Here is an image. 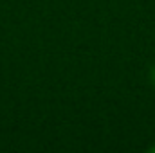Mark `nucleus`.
Wrapping results in <instances>:
<instances>
[{
	"instance_id": "1",
	"label": "nucleus",
	"mask_w": 155,
	"mask_h": 153,
	"mask_svg": "<svg viewBox=\"0 0 155 153\" xmlns=\"http://www.w3.org/2000/svg\"><path fill=\"white\" fill-rule=\"evenodd\" d=\"M150 81H152V85L155 86V65L150 69Z\"/></svg>"
},
{
	"instance_id": "2",
	"label": "nucleus",
	"mask_w": 155,
	"mask_h": 153,
	"mask_svg": "<svg viewBox=\"0 0 155 153\" xmlns=\"http://www.w3.org/2000/svg\"><path fill=\"white\" fill-rule=\"evenodd\" d=\"M148 151H150V153H155V146H152V148H150Z\"/></svg>"
}]
</instances>
